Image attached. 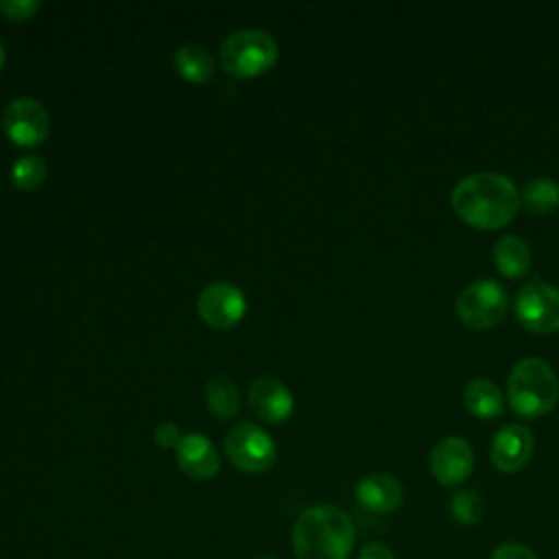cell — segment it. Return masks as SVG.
Segmentation results:
<instances>
[{
    "label": "cell",
    "instance_id": "obj_15",
    "mask_svg": "<svg viewBox=\"0 0 559 559\" xmlns=\"http://www.w3.org/2000/svg\"><path fill=\"white\" fill-rule=\"evenodd\" d=\"M463 402H465V408L480 419H493L504 408L502 391L491 380H485V378H476L467 382L463 391Z\"/></svg>",
    "mask_w": 559,
    "mask_h": 559
},
{
    "label": "cell",
    "instance_id": "obj_21",
    "mask_svg": "<svg viewBox=\"0 0 559 559\" xmlns=\"http://www.w3.org/2000/svg\"><path fill=\"white\" fill-rule=\"evenodd\" d=\"M483 498L472 489H459L450 498V513L459 524L472 526L483 518Z\"/></svg>",
    "mask_w": 559,
    "mask_h": 559
},
{
    "label": "cell",
    "instance_id": "obj_10",
    "mask_svg": "<svg viewBox=\"0 0 559 559\" xmlns=\"http://www.w3.org/2000/svg\"><path fill=\"white\" fill-rule=\"evenodd\" d=\"M474 469V452L461 437H443L430 452V474L445 487L461 485Z\"/></svg>",
    "mask_w": 559,
    "mask_h": 559
},
{
    "label": "cell",
    "instance_id": "obj_19",
    "mask_svg": "<svg viewBox=\"0 0 559 559\" xmlns=\"http://www.w3.org/2000/svg\"><path fill=\"white\" fill-rule=\"evenodd\" d=\"M520 203L531 214H552L559 207V183L546 177H535L520 190Z\"/></svg>",
    "mask_w": 559,
    "mask_h": 559
},
{
    "label": "cell",
    "instance_id": "obj_1",
    "mask_svg": "<svg viewBox=\"0 0 559 559\" xmlns=\"http://www.w3.org/2000/svg\"><path fill=\"white\" fill-rule=\"evenodd\" d=\"M454 214L476 229H500L520 210V190L500 173H474L463 177L450 194Z\"/></svg>",
    "mask_w": 559,
    "mask_h": 559
},
{
    "label": "cell",
    "instance_id": "obj_2",
    "mask_svg": "<svg viewBox=\"0 0 559 559\" xmlns=\"http://www.w3.org/2000/svg\"><path fill=\"white\" fill-rule=\"evenodd\" d=\"M354 546L352 518L332 504L306 509L293 526L297 559H347Z\"/></svg>",
    "mask_w": 559,
    "mask_h": 559
},
{
    "label": "cell",
    "instance_id": "obj_24",
    "mask_svg": "<svg viewBox=\"0 0 559 559\" xmlns=\"http://www.w3.org/2000/svg\"><path fill=\"white\" fill-rule=\"evenodd\" d=\"M153 437H155V443L157 445H162V448H177V443L181 441V432H179V428H177V424H173V421H162L157 428H155V432H153Z\"/></svg>",
    "mask_w": 559,
    "mask_h": 559
},
{
    "label": "cell",
    "instance_id": "obj_4",
    "mask_svg": "<svg viewBox=\"0 0 559 559\" xmlns=\"http://www.w3.org/2000/svg\"><path fill=\"white\" fill-rule=\"evenodd\" d=\"M277 41L264 28L229 33L218 48L221 68L234 76H258L277 61Z\"/></svg>",
    "mask_w": 559,
    "mask_h": 559
},
{
    "label": "cell",
    "instance_id": "obj_9",
    "mask_svg": "<svg viewBox=\"0 0 559 559\" xmlns=\"http://www.w3.org/2000/svg\"><path fill=\"white\" fill-rule=\"evenodd\" d=\"M197 312L207 325L225 330L245 317L247 299L245 293L231 282H210L197 297Z\"/></svg>",
    "mask_w": 559,
    "mask_h": 559
},
{
    "label": "cell",
    "instance_id": "obj_18",
    "mask_svg": "<svg viewBox=\"0 0 559 559\" xmlns=\"http://www.w3.org/2000/svg\"><path fill=\"white\" fill-rule=\"evenodd\" d=\"M205 402L216 417L221 419L234 417L240 408V395H238L236 382L229 376L210 378L205 384Z\"/></svg>",
    "mask_w": 559,
    "mask_h": 559
},
{
    "label": "cell",
    "instance_id": "obj_17",
    "mask_svg": "<svg viewBox=\"0 0 559 559\" xmlns=\"http://www.w3.org/2000/svg\"><path fill=\"white\" fill-rule=\"evenodd\" d=\"M175 70L190 83H203L214 74V59L201 44H183L175 50Z\"/></svg>",
    "mask_w": 559,
    "mask_h": 559
},
{
    "label": "cell",
    "instance_id": "obj_5",
    "mask_svg": "<svg viewBox=\"0 0 559 559\" xmlns=\"http://www.w3.org/2000/svg\"><path fill=\"white\" fill-rule=\"evenodd\" d=\"M507 308V290L493 280H476L456 297V314L472 330H489L498 325L504 319Z\"/></svg>",
    "mask_w": 559,
    "mask_h": 559
},
{
    "label": "cell",
    "instance_id": "obj_23",
    "mask_svg": "<svg viewBox=\"0 0 559 559\" xmlns=\"http://www.w3.org/2000/svg\"><path fill=\"white\" fill-rule=\"evenodd\" d=\"M491 559H537L533 555V550L524 544H518V542H507V544H500L493 552H491Z\"/></svg>",
    "mask_w": 559,
    "mask_h": 559
},
{
    "label": "cell",
    "instance_id": "obj_13",
    "mask_svg": "<svg viewBox=\"0 0 559 559\" xmlns=\"http://www.w3.org/2000/svg\"><path fill=\"white\" fill-rule=\"evenodd\" d=\"M175 456L179 469L197 480L212 478L221 467V459L214 443L199 432L183 435L175 448Z\"/></svg>",
    "mask_w": 559,
    "mask_h": 559
},
{
    "label": "cell",
    "instance_id": "obj_11",
    "mask_svg": "<svg viewBox=\"0 0 559 559\" xmlns=\"http://www.w3.org/2000/svg\"><path fill=\"white\" fill-rule=\"evenodd\" d=\"M491 463L504 474L520 472L533 454V435L522 424L502 426L491 439Z\"/></svg>",
    "mask_w": 559,
    "mask_h": 559
},
{
    "label": "cell",
    "instance_id": "obj_25",
    "mask_svg": "<svg viewBox=\"0 0 559 559\" xmlns=\"http://www.w3.org/2000/svg\"><path fill=\"white\" fill-rule=\"evenodd\" d=\"M358 559H395V557L389 546L373 542V544L362 546V550L358 552Z\"/></svg>",
    "mask_w": 559,
    "mask_h": 559
},
{
    "label": "cell",
    "instance_id": "obj_26",
    "mask_svg": "<svg viewBox=\"0 0 559 559\" xmlns=\"http://www.w3.org/2000/svg\"><path fill=\"white\" fill-rule=\"evenodd\" d=\"M4 61H7V52H4V46L0 44V70H2V66H4Z\"/></svg>",
    "mask_w": 559,
    "mask_h": 559
},
{
    "label": "cell",
    "instance_id": "obj_7",
    "mask_svg": "<svg viewBox=\"0 0 559 559\" xmlns=\"http://www.w3.org/2000/svg\"><path fill=\"white\" fill-rule=\"evenodd\" d=\"M515 317L533 334L559 332V288L533 280L515 297Z\"/></svg>",
    "mask_w": 559,
    "mask_h": 559
},
{
    "label": "cell",
    "instance_id": "obj_6",
    "mask_svg": "<svg viewBox=\"0 0 559 559\" xmlns=\"http://www.w3.org/2000/svg\"><path fill=\"white\" fill-rule=\"evenodd\" d=\"M225 454L238 469L262 474L275 463V443L266 430L242 421L225 435Z\"/></svg>",
    "mask_w": 559,
    "mask_h": 559
},
{
    "label": "cell",
    "instance_id": "obj_16",
    "mask_svg": "<svg viewBox=\"0 0 559 559\" xmlns=\"http://www.w3.org/2000/svg\"><path fill=\"white\" fill-rule=\"evenodd\" d=\"M493 262L504 277H520L531 266L528 242L520 236H502L493 245Z\"/></svg>",
    "mask_w": 559,
    "mask_h": 559
},
{
    "label": "cell",
    "instance_id": "obj_20",
    "mask_svg": "<svg viewBox=\"0 0 559 559\" xmlns=\"http://www.w3.org/2000/svg\"><path fill=\"white\" fill-rule=\"evenodd\" d=\"M11 181L20 190H35L46 179V162L39 155H22L11 164Z\"/></svg>",
    "mask_w": 559,
    "mask_h": 559
},
{
    "label": "cell",
    "instance_id": "obj_12",
    "mask_svg": "<svg viewBox=\"0 0 559 559\" xmlns=\"http://www.w3.org/2000/svg\"><path fill=\"white\" fill-rule=\"evenodd\" d=\"M247 397L253 413L269 424H282L290 417L295 406L293 393L273 376H258L251 380Z\"/></svg>",
    "mask_w": 559,
    "mask_h": 559
},
{
    "label": "cell",
    "instance_id": "obj_3",
    "mask_svg": "<svg viewBox=\"0 0 559 559\" xmlns=\"http://www.w3.org/2000/svg\"><path fill=\"white\" fill-rule=\"evenodd\" d=\"M507 397L518 415L542 417L559 402V378L544 358H522L509 373Z\"/></svg>",
    "mask_w": 559,
    "mask_h": 559
},
{
    "label": "cell",
    "instance_id": "obj_14",
    "mask_svg": "<svg viewBox=\"0 0 559 559\" xmlns=\"http://www.w3.org/2000/svg\"><path fill=\"white\" fill-rule=\"evenodd\" d=\"M356 500L371 513H391L404 500V487L391 474H369L356 485Z\"/></svg>",
    "mask_w": 559,
    "mask_h": 559
},
{
    "label": "cell",
    "instance_id": "obj_27",
    "mask_svg": "<svg viewBox=\"0 0 559 559\" xmlns=\"http://www.w3.org/2000/svg\"><path fill=\"white\" fill-rule=\"evenodd\" d=\"M258 559H275V557H258Z\"/></svg>",
    "mask_w": 559,
    "mask_h": 559
},
{
    "label": "cell",
    "instance_id": "obj_8",
    "mask_svg": "<svg viewBox=\"0 0 559 559\" xmlns=\"http://www.w3.org/2000/svg\"><path fill=\"white\" fill-rule=\"evenodd\" d=\"M2 129L15 144L37 146L48 135L50 118L37 98L17 96L2 111Z\"/></svg>",
    "mask_w": 559,
    "mask_h": 559
},
{
    "label": "cell",
    "instance_id": "obj_22",
    "mask_svg": "<svg viewBox=\"0 0 559 559\" xmlns=\"http://www.w3.org/2000/svg\"><path fill=\"white\" fill-rule=\"evenodd\" d=\"M39 9V0H0V11L11 20H28Z\"/></svg>",
    "mask_w": 559,
    "mask_h": 559
}]
</instances>
